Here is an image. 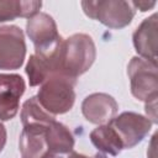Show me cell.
<instances>
[{"label": "cell", "mask_w": 158, "mask_h": 158, "mask_svg": "<svg viewBox=\"0 0 158 158\" xmlns=\"http://www.w3.org/2000/svg\"><path fill=\"white\" fill-rule=\"evenodd\" d=\"M80 5L89 19L96 20L112 30H121L128 26L136 15L131 1L125 0H84Z\"/></svg>", "instance_id": "cell-4"}, {"label": "cell", "mask_w": 158, "mask_h": 158, "mask_svg": "<svg viewBox=\"0 0 158 158\" xmlns=\"http://www.w3.org/2000/svg\"><path fill=\"white\" fill-rule=\"evenodd\" d=\"M20 117L23 128L30 130L46 131L47 127L53 121H56V116L51 115L41 106L37 100V96H31L22 104Z\"/></svg>", "instance_id": "cell-11"}, {"label": "cell", "mask_w": 158, "mask_h": 158, "mask_svg": "<svg viewBox=\"0 0 158 158\" xmlns=\"http://www.w3.org/2000/svg\"><path fill=\"white\" fill-rule=\"evenodd\" d=\"M89 138L94 144V147L104 154H110L112 157H116L123 149V144L120 136L109 123L100 125L96 128H94L90 132Z\"/></svg>", "instance_id": "cell-13"}, {"label": "cell", "mask_w": 158, "mask_h": 158, "mask_svg": "<svg viewBox=\"0 0 158 158\" xmlns=\"http://www.w3.org/2000/svg\"><path fill=\"white\" fill-rule=\"evenodd\" d=\"M42 7V1L30 0H2L0 1V22L12 21L17 17L31 19L40 12Z\"/></svg>", "instance_id": "cell-15"}, {"label": "cell", "mask_w": 158, "mask_h": 158, "mask_svg": "<svg viewBox=\"0 0 158 158\" xmlns=\"http://www.w3.org/2000/svg\"><path fill=\"white\" fill-rule=\"evenodd\" d=\"M117 111V101L106 93H93L81 102V114L85 120L98 126L109 123Z\"/></svg>", "instance_id": "cell-9"}, {"label": "cell", "mask_w": 158, "mask_h": 158, "mask_svg": "<svg viewBox=\"0 0 158 158\" xmlns=\"http://www.w3.org/2000/svg\"><path fill=\"white\" fill-rule=\"evenodd\" d=\"M26 33L35 46V54L43 58L53 74L58 72V54L63 43L54 19L47 12H38L26 22Z\"/></svg>", "instance_id": "cell-1"}, {"label": "cell", "mask_w": 158, "mask_h": 158, "mask_svg": "<svg viewBox=\"0 0 158 158\" xmlns=\"http://www.w3.org/2000/svg\"><path fill=\"white\" fill-rule=\"evenodd\" d=\"M109 125L120 136L123 149H130L141 143L151 132L153 122L141 114L133 111H125L115 116Z\"/></svg>", "instance_id": "cell-7"}, {"label": "cell", "mask_w": 158, "mask_h": 158, "mask_svg": "<svg viewBox=\"0 0 158 158\" xmlns=\"http://www.w3.org/2000/svg\"><path fill=\"white\" fill-rule=\"evenodd\" d=\"M157 99H152V100L144 102V110H146L147 117L153 123H158V117H157Z\"/></svg>", "instance_id": "cell-18"}, {"label": "cell", "mask_w": 158, "mask_h": 158, "mask_svg": "<svg viewBox=\"0 0 158 158\" xmlns=\"http://www.w3.org/2000/svg\"><path fill=\"white\" fill-rule=\"evenodd\" d=\"M43 158H107L106 154L101 153V152H98L96 154H94L93 157H89V156H85V154H81V153H78L75 151H72L69 152L68 154H64V156H60V154H53L51 152H47Z\"/></svg>", "instance_id": "cell-17"}, {"label": "cell", "mask_w": 158, "mask_h": 158, "mask_svg": "<svg viewBox=\"0 0 158 158\" xmlns=\"http://www.w3.org/2000/svg\"><path fill=\"white\" fill-rule=\"evenodd\" d=\"M26 84L20 74L0 73V121L12 120L20 109Z\"/></svg>", "instance_id": "cell-8"}, {"label": "cell", "mask_w": 158, "mask_h": 158, "mask_svg": "<svg viewBox=\"0 0 158 158\" xmlns=\"http://www.w3.org/2000/svg\"><path fill=\"white\" fill-rule=\"evenodd\" d=\"M158 67L138 56L131 58L127 65L130 89L138 101H149L158 98Z\"/></svg>", "instance_id": "cell-5"}, {"label": "cell", "mask_w": 158, "mask_h": 158, "mask_svg": "<svg viewBox=\"0 0 158 158\" xmlns=\"http://www.w3.org/2000/svg\"><path fill=\"white\" fill-rule=\"evenodd\" d=\"M96 59V47L86 33H74L63 40L58 57V74L78 79Z\"/></svg>", "instance_id": "cell-2"}, {"label": "cell", "mask_w": 158, "mask_h": 158, "mask_svg": "<svg viewBox=\"0 0 158 158\" xmlns=\"http://www.w3.org/2000/svg\"><path fill=\"white\" fill-rule=\"evenodd\" d=\"M26 58L23 31L16 25L0 26V69H20Z\"/></svg>", "instance_id": "cell-6"}, {"label": "cell", "mask_w": 158, "mask_h": 158, "mask_svg": "<svg viewBox=\"0 0 158 158\" xmlns=\"http://www.w3.org/2000/svg\"><path fill=\"white\" fill-rule=\"evenodd\" d=\"M132 43L138 57L157 64L158 15L156 12L138 25L132 35Z\"/></svg>", "instance_id": "cell-10"}, {"label": "cell", "mask_w": 158, "mask_h": 158, "mask_svg": "<svg viewBox=\"0 0 158 158\" xmlns=\"http://www.w3.org/2000/svg\"><path fill=\"white\" fill-rule=\"evenodd\" d=\"M77 80L63 74H52L37 93V100L41 106L51 115H63L69 112L75 102L74 88Z\"/></svg>", "instance_id": "cell-3"}, {"label": "cell", "mask_w": 158, "mask_h": 158, "mask_svg": "<svg viewBox=\"0 0 158 158\" xmlns=\"http://www.w3.org/2000/svg\"><path fill=\"white\" fill-rule=\"evenodd\" d=\"M25 72L28 77V84L30 86H38L42 85L52 74V69L49 67V64L41 57H38L37 54H31Z\"/></svg>", "instance_id": "cell-16"}, {"label": "cell", "mask_w": 158, "mask_h": 158, "mask_svg": "<svg viewBox=\"0 0 158 158\" xmlns=\"http://www.w3.org/2000/svg\"><path fill=\"white\" fill-rule=\"evenodd\" d=\"M6 139H7V132H6V127L0 122V153L2 152L5 144H6Z\"/></svg>", "instance_id": "cell-20"}, {"label": "cell", "mask_w": 158, "mask_h": 158, "mask_svg": "<svg viewBox=\"0 0 158 158\" xmlns=\"http://www.w3.org/2000/svg\"><path fill=\"white\" fill-rule=\"evenodd\" d=\"M46 143L48 152L64 156L73 151L75 139L64 123L53 121L46 130Z\"/></svg>", "instance_id": "cell-12"}, {"label": "cell", "mask_w": 158, "mask_h": 158, "mask_svg": "<svg viewBox=\"0 0 158 158\" xmlns=\"http://www.w3.org/2000/svg\"><path fill=\"white\" fill-rule=\"evenodd\" d=\"M19 149L22 158H43L48 152L46 131L23 128L19 138Z\"/></svg>", "instance_id": "cell-14"}, {"label": "cell", "mask_w": 158, "mask_h": 158, "mask_svg": "<svg viewBox=\"0 0 158 158\" xmlns=\"http://www.w3.org/2000/svg\"><path fill=\"white\" fill-rule=\"evenodd\" d=\"M131 4L135 7V10L138 9L141 12H146L157 5L156 1H131Z\"/></svg>", "instance_id": "cell-19"}]
</instances>
